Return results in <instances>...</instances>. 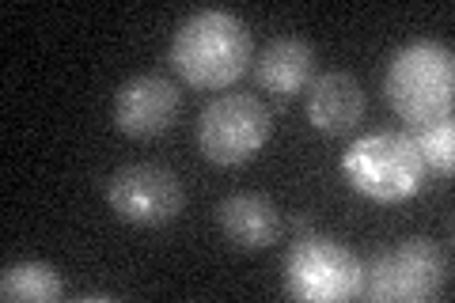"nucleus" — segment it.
<instances>
[{"mask_svg": "<svg viewBox=\"0 0 455 303\" xmlns=\"http://www.w3.org/2000/svg\"><path fill=\"white\" fill-rule=\"evenodd\" d=\"M410 140H414L425 171H436V175L451 179V171H455V125H451V118L414 129Z\"/></svg>", "mask_w": 455, "mask_h": 303, "instance_id": "13", "label": "nucleus"}, {"mask_svg": "<svg viewBox=\"0 0 455 303\" xmlns=\"http://www.w3.org/2000/svg\"><path fill=\"white\" fill-rule=\"evenodd\" d=\"M364 118V92L349 72H323L307 84V122L326 137H346Z\"/></svg>", "mask_w": 455, "mask_h": 303, "instance_id": "9", "label": "nucleus"}, {"mask_svg": "<svg viewBox=\"0 0 455 303\" xmlns=\"http://www.w3.org/2000/svg\"><path fill=\"white\" fill-rule=\"evenodd\" d=\"M315 80V46L296 35L274 38L259 53V84L274 95H300Z\"/></svg>", "mask_w": 455, "mask_h": 303, "instance_id": "11", "label": "nucleus"}, {"mask_svg": "<svg viewBox=\"0 0 455 303\" xmlns=\"http://www.w3.org/2000/svg\"><path fill=\"white\" fill-rule=\"evenodd\" d=\"M65 296L61 273L46 262H20L0 273V299L4 303H57Z\"/></svg>", "mask_w": 455, "mask_h": 303, "instance_id": "12", "label": "nucleus"}, {"mask_svg": "<svg viewBox=\"0 0 455 303\" xmlns=\"http://www.w3.org/2000/svg\"><path fill=\"white\" fill-rule=\"evenodd\" d=\"M391 110L410 129L433 125L451 118V99H455V57L440 42H410L403 46L383 80Z\"/></svg>", "mask_w": 455, "mask_h": 303, "instance_id": "2", "label": "nucleus"}, {"mask_svg": "<svg viewBox=\"0 0 455 303\" xmlns=\"http://www.w3.org/2000/svg\"><path fill=\"white\" fill-rule=\"evenodd\" d=\"M182 92L167 76H130L114 92V125L118 133L133 140H156L164 137L179 118Z\"/></svg>", "mask_w": 455, "mask_h": 303, "instance_id": "8", "label": "nucleus"}, {"mask_svg": "<svg viewBox=\"0 0 455 303\" xmlns=\"http://www.w3.org/2000/svg\"><path fill=\"white\" fill-rule=\"evenodd\" d=\"M349 186L379 205H398L410 201L425 182V163L414 148L410 133H372L349 144L341 155Z\"/></svg>", "mask_w": 455, "mask_h": 303, "instance_id": "3", "label": "nucleus"}, {"mask_svg": "<svg viewBox=\"0 0 455 303\" xmlns=\"http://www.w3.org/2000/svg\"><path fill=\"white\" fill-rule=\"evenodd\" d=\"M448 277V258L440 243L414 235L403 239L395 251L376 254L361 266V296L368 303H425L433 299Z\"/></svg>", "mask_w": 455, "mask_h": 303, "instance_id": "4", "label": "nucleus"}, {"mask_svg": "<svg viewBox=\"0 0 455 303\" xmlns=\"http://www.w3.org/2000/svg\"><path fill=\"white\" fill-rule=\"evenodd\" d=\"M107 201L118 220L137 227H160L182 212L187 194H182V182L175 179V171H167L160 163H130L110 175Z\"/></svg>", "mask_w": 455, "mask_h": 303, "instance_id": "7", "label": "nucleus"}, {"mask_svg": "<svg viewBox=\"0 0 455 303\" xmlns=\"http://www.w3.org/2000/svg\"><path fill=\"white\" fill-rule=\"evenodd\" d=\"M361 258L331 235H300L284 258V292L300 303H338L361 296Z\"/></svg>", "mask_w": 455, "mask_h": 303, "instance_id": "6", "label": "nucleus"}, {"mask_svg": "<svg viewBox=\"0 0 455 303\" xmlns=\"http://www.w3.org/2000/svg\"><path fill=\"white\" fill-rule=\"evenodd\" d=\"M251 61H254L251 27L220 8L194 12V16L179 23L175 38H171V68L190 88L220 92L243 76Z\"/></svg>", "mask_w": 455, "mask_h": 303, "instance_id": "1", "label": "nucleus"}, {"mask_svg": "<svg viewBox=\"0 0 455 303\" xmlns=\"http://www.w3.org/2000/svg\"><path fill=\"white\" fill-rule=\"evenodd\" d=\"M269 133H274V118L262 99L247 92H228L202 110L197 148L217 167H243L262 152Z\"/></svg>", "mask_w": 455, "mask_h": 303, "instance_id": "5", "label": "nucleus"}, {"mask_svg": "<svg viewBox=\"0 0 455 303\" xmlns=\"http://www.w3.org/2000/svg\"><path fill=\"white\" fill-rule=\"evenodd\" d=\"M217 224L239 251H266L284 232V216L266 194H232L217 205Z\"/></svg>", "mask_w": 455, "mask_h": 303, "instance_id": "10", "label": "nucleus"}]
</instances>
